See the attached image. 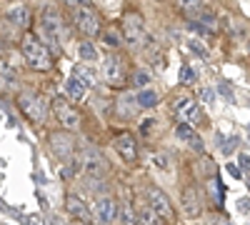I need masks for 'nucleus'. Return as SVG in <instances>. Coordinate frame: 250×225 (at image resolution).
<instances>
[{
  "mask_svg": "<svg viewBox=\"0 0 250 225\" xmlns=\"http://www.w3.org/2000/svg\"><path fill=\"white\" fill-rule=\"evenodd\" d=\"M213 225H230V223H228V220H223V218H218V220H215Z\"/></svg>",
  "mask_w": 250,
  "mask_h": 225,
  "instance_id": "58836bf2",
  "label": "nucleus"
},
{
  "mask_svg": "<svg viewBox=\"0 0 250 225\" xmlns=\"http://www.w3.org/2000/svg\"><path fill=\"white\" fill-rule=\"evenodd\" d=\"M25 223H28V225H43V218H40V215H28Z\"/></svg>",
  "mask_w": 250,
  "mask_h": 225,
  "instance_id": "72a5a7b5",
  "label": "nucleus"
},
{
  "mask_svg": "<svg viewBox=\"0 0 250 225\" xmlns=\"http://www.w3.org/2000/svg\"><path fill=\"white\" fill-rule=\"evenodd\" d=\"M148 205H150V210H153L163 223H170V220L175 218V210H173V205H170V198L165 195L163 190H158V188H150V190H148Z\"/></svg>",
  "mask_w": 250,
  "mask_h": 225,
  "instance_id": "39448f33",
  "label": "nucleus"
},
{
  "mask_svg": "<svg viewBox=\"0 0 250 225\" xmlns=\"http://www.w3.org/2000/svg\"><path fill=\"white\" fill-rule=\"evenodd\" d=\"M195 75H198L195 68L183 65V68H180V83H183V85H193V83H195Z\"/></svg>",
  "mask_w": 250,
  "mask_h": 225,
  "instance_id": "393cba45",
  "label": "nucleus"
},
{
  "mask_svg": "<svg viewBox=\"0 0 250 225\" xmlns=\"http://www.w3.org/2000/svg\"><path fill=\"white\" fill-rule=\"evenodd\" d=\"M240 165H243L245 170L250 168V155H240Z\"/></svg>",
  "mask_w": 250,
  "mask_h": 225,
  "instance_id": "c9c22d12",
  "label": "nucleus"
},
{
  "mask_svg": "<svg viewBox=\"0 0 250 225\" xmlns=\"http://www.w3.org/2000/svg\"><path fill=\"white\" fill-rule=\"evenodd\" d=\"M80 165L83 170H85L88 178L93 180H100L103 175H105V160H103V155L98 150H85L80 155Z\"/></svg>",
  "mask_w": 250,
  "mask_h": 225,
  "instance_id": "0eeeda50",
  "label": "nucleus"
},
{
  "mask_svg": "<svg viewBox=\"0 0 250 225\" xmlns=\"http://www.w3.org/2000/svg\"><path fill=\"white\" fill-rule=\"evenodd\" d=\"M235 148H238V140H230V143H225V145H223V153H225V155H230Z\"/></svg>",
  "mask_w": 250,
  "mask_h": 225,
  "instance_id": "2f4dec72",
  "label": "nucleus"
},
{
  "mask_svg": "<svg viewBox=\"0 0 250 225\" xmlns=\"http://www.w3.org/2000/svg\"><path fill=\"white\" fill-rule=\"evenodd\" d=\"M123 38L128 40L130 48H140L143 43H148V33H145V23L138 13H125L123 20Z\"/></svg>",
  "mask_w": 250,
  "mask_h": 225,
  "instance_id": "f03ea898",
  "label": "nucleus"
},
{
  "mask_svg": "<svg viewBox=\"0 0 250 225\" xmlns=\"http://www.w3.org/2000/svg\"><path fill=\"white\" fill-rule=\"evenodd\" d=\"M65 208H68V213H70V218H75V220H80V223H88L90 220V208L83 203V198H78V195H70L68 200H65Z\"/></svg>",
  "mask_w": 250,
  "mask_h": 225,
  "instance_id": "4468645a",
  "label": "nucleus"
},
{
  "mask_svg": "<svg viewBox=\"0 0 250 225\" xmlns=\"http://www.w3.org/2000/svg\"><path fill=\"white\" fill-rule=\"evenodd\" d=\"M18 105H20V110H23L30 120H43V115H45V110H43V105H40V98L38 95L23 93V95L18 98Z\"/></svg>",
  "mask_w": 250,
  "mask_h": 225,
  "instance_id": "ddd939ff",
  "label": "nucleus"
},
{
  "mask_svg": "<svg viewBox=\"0 0 250 225\" xmlns=\"http://www.w3.org/2000/svg\"><path fill=\"white\" fill-rule=\"evenodd\" d=\"M200 23H203L205 28H213V25H215V15H213V13H200Z\"/></svg>",
  "mask_w": 250,
  "mask_h": 225,
  "instance_id": "c85d7f7f",
  "label": "nucleus"
},
{
  "mask_svg": "<svg viewBox=\"0 0 250 225\" xmlns=\"http://www.w3.org/2000/svg\"><path fill=\"white\" fill-rule=\"evenodd\" d=\"M48 145H50V150L55 153V158L65 160V158L73 155V138H70V133H50Z\"/></svg>",
  "mask_w": 250,
  "mask_h": 225,
  "instance_id": "1a4fd4ad",
  "label": "nucleus"
},
{
  "mask_svg": "<svg viewBox=\"0 0 250 225\" xmlns=\"http://www.w3.org/2000/svg\"><path fill=\"white\" fill-rule=\"evenodd\" d=\"M75 25H78V30L85 35V38H95V35L100 33L98 13H95L90 5H78V8H75Z\"/></svg>",
  "mask_w": 250,
  "mask_h": 225,
  "instance_id": "20e7f679",
  "label": "nucleus"
},
{
  "mask_svg": "<svg viewBox=\"0 0 250 225\" xmlns=\"http://www.w3.org/2000/svg\"><path fill=\"white\" fill-rule=\"evenodd\" d=\"M135 100H138L140 108H155V105L160 103V95H158L155 90H150V88H145V90H140V93L135 95Z\"/></svg>",
  "mask_w": 250,
  "mask_h": 225,
  "instance_id": "aec40b11",
  "label": "nucleus"
},
{
  "mask_svg": "<svg viewBox=\"0 0 250 225\" xmlns=\"http://www.w3.org/2000/svg\"><path fill=\"white\" fill-rule=\"evenodd\" d=\"M200 95H203V100H208V103H213V98H215V93H213L210 88H203Z\"/></svg>",
  "mask_w": 250,
  "mask_h": 225,
  "instance_id": "473e14b6",
  "label": "nucleus"
},
{
  "mask_svg": "<svg viewBox=\"0 0 250 225\" xmlns=\"http://www.w3.org/2000/svg\"><path fill=\"white\" fill-rule=\"evenodd\" d=\"M20 50H23V58L28 68L38 70V73H48L53 68V55L50 50L45 48V43H40L35 35H25L20 40Z\"/></svg>",
  "mask_w": 250,
  "mask_h": 225,
  "instance_id": "f257e3e1",
  "label": "nucleus"
},
{
  "mask_svg": "<svg viewBox=\"0 0 250 225\" xmlns=\"http://www.w3.org/2000/svg\"><path fill=\"white\" fill-rule=\"evenodd\" d=\"M180 205H183L185 215L190 218V220L200 218V213H203V203H200V193H198V188H185V190H183V198H180Z\"/></svg>",
  "mask_w": 250,
  "mask_h": 225,
  "instance_id": "9d476101",
  "label": "nucleus"
},
{
  "mask_svg": "<svg viewBox=\"0 0 250 225\" xmlns=\"http://www.w3.org/2000/svg\"><path fill=\"white\" fill-rule=\"evenodd\" d=\"M178 5L190 13V10H200L203 8V0H178Z\"/></svg>",
  "mask_w": 250,
  "mask_h": 225,
  "instance_id": "bb28decb",
  "label": "nucleus"
},
{
  "mask_svg": "<svg viewBox=\"0 0 250 225\" xmlns=\"http://www.w3.org/2000/svg\"><path fill=\"white\" fill-rule=\"evenodd\" d=\"M93 218L98 225H110L118 220V203L113 198H103L95 203V210H93Z\"/></svg>",
  "mask_w": 250,
  "mask_h": 225,
  "instance_id": "6e6552de",
  "label": "nucleus"
},
{
  "mask_svg": "<svg viewBox=\"0 0 250 225\" xmlns=\"http://www.w3.org/2000/svg\"><path fill=\"white\" fill-rule=\"evenodd\" d=\"M138 225H163V220L148 208V210H145L143 215H138Z\"/></svg>",
  "mask_w": 250,
  "mask_h": 225,
  "instance_id": "b1692460",
  "label": "nucleus"
},
{
  "mask_svg": "<svg viewBox=\"0 0 250 225\" xmlns=\"http://www.w3.org/2000/svg\"><path fill=\"white\" fill-rule=\"evenodd\" d=\"M103 40H105V43L110 45V48H115V45H120V35H118V30H105V38H103Z\"/></svg>",
  "mask_w": 250,
  "mask_h": 225,
  "instance_id": "cd10ccee",
  "label": "nucleus"
},
{
  "mask_svg": "<svg viewBox=\"0 0 250 225\" xmlns=\"http://www.w3.org/2000/svg\"><path fill=\"white\" fill-rule=\"evenodd\" d=\"M103 75H105V80H108L110 85H120L123 80H125V65H123V60L118 55L105 58V63H103Z\"/></svg>",
  "mask_w": 250,
  "mask_h": 225,
  "instance_id": "9b49d317",
  "label": "nucleus"
},
{
  "mask_svg": "<svg viewBox=\"0 0 250 225\" xmlns=\"http://www.w3.org/2000/svg\"><path fill=\"white\" fill-rule=\"evenodd\" d=\"M0 50H3V45H0Z\"/></svg>",
  "mask_w": 250,
  "mask_h": 225,
  "instance_id": "ea45409f",
  "label": "nucleus"
},
{
  "mask_svg": "<svg viewBox=\"0 0 250 225\" xmlns=\"http://www.w3.org/2000/svg\"><path fill=\"white\" fill-rule=\"evenodd\" d=\"M173 110L183 123H188V125H190V123H200V118H203V110L198 105V100L190 98V95H178L173 100Z\"/></svg>",
  "mask_w": 250,
  "mask_h": 225,
  "instance_id": "7ed1b4c3",
  "label": "nucleus"
},
{
  "mask_svg": "<svg viewBox=\"0 0 250 225\" xmlns=\"http://www.w3.org/2000/svg\"><path fill=\"white\" fill-rule=\"evenodd\" d=\"M53 113H55V118H58V123L62 128H78V123H80V113L70 105V100H65V98H55L53 100Z\"/></svg>",
  "mask_w": 250,
  "mask_h": 225,
  "instance_id": "423d86ee",
  "label": "nucleus"
},
{
  "mask_svg": "<svg viewBox=\"0 0 250 225\" xmlns=\"http://www.w3.org/2000/svg\"><path fill=\"white\" fill-rule=\"evenodd\" d=\"M150 80H153V78H150L148 70H135V73H133V85H138L140 90L148 88V85H150Z\"/></svg>",
  "mask_w": 250,
  "mask_h": 225,
  "instance_id": "5701e85b",
  "label": "nucleus"
},
{
  "mask_svg": "<svg viewBox=\"0 0 250 225\" xmlns=\"http://www.w3.org/2000/svg\"><path fill=\"white\" fill-rule=\"evenodd\" d=\"M248 205H250L248 200H240V203H238V208H240V210H248Z\"/></svg>",
  "mask_w": 250,
  "mask_h": 225,
  "instance_id": "4c0bfd02",
  "label": "nucleus"
},
{
  "mask_svg": "<svg viewBox=\"0 0 250 225\" xmlns=\"http://www.w3.org/2000/svg\"><path fill=\"white\" fill-rule=\"evenodd\" d=\"M85 93H88V88L83 85L78 78H68L65 80V95L73 100V103H83V100H85Z\"/></svg>",
  "mask_w": 250,
  "mask_h": 225,
  "instance_id": "2eb2a0df",
  "label": "nucleus"
},
{
  "mask_svg": "<svg viewBox=\"0 0 250 225\" xmlns=\"http://www.w3.org/2000/svg\"><path fill=\"white\" fill-rule=\"evenodd\" d=\"M8 23L10 25H15V28H28L30 25V10L25 8V5H18V8H13L10 13H8Z\"/></svg>",
  "mask_w": 250,
  "mask_h": 225,
  "instance_id": "f3484780",
  "label": "nucleus"
},
{
  "mask_svg": "<svg viewBox=\"0 0 250 225\" xmlns=\"http://www.w3.org/2000/svg\"><path fill=\"white\" fill-rule=\"evenodd\" d=\"M135 105H138V100H135L133 95H123V98L118 100V115H120V118H133Z\"/></svg>",
  "mask_w": 250,
  "mask_h": 225,
  "instance_id": "412c9836",
  "label": "nucleus"
},
{
  "mask_svg": "<svg viewBox=\"0 0 250 225\" xmlns=\"http://www.w3.org/2000/svg\"><path fill=\"white\" fill-rule=\"evenodd\" d=\"M65 3H68V5H75V8H78V5H85V0H65Z\"/></svg>",
  "mask_w": 250,
  "mask_h": 225,
  "instance_id": "e433bc0d",
  "label": "nucleus"
},
{
  "mask_svg": "<svg viewBox=\"0 0 250 225\" xmlns=\"http://www.w3.org/2000/svg\"><path fill=\"white\" fill-rule=\"evenodd\" d=\"M0 73H5V75H13V65L8 63L5 58H0Z\"/></svg>",
  "mask_w": 250,
  "mask_h": 225,
  "instance_id": "7c9ffc66",
  "label": "nucleus"
},
{
  "mask_svg": "<svg viewBox=\"0 0 250 225\" xmlns=\"http://www.w3.org/2000/svg\"><path fill=\"white\" fill-rule=\"evenodd\" d=\"M118 223L120 225H138V215L130 203H120L118 205Z\"/></svg>",
  "mask_w": 250,
  "mask_h": 225,
  "instance_id": "6ab92c4d",
  "label": "nucleus"
},
{
  "mask_svg": "<svg viewBox=\"0 0 250 225\" xmlns=\"http://www.w3.org/2000/svg\"><path fill=\"white\" fill-rule=\"evenodd\" d=\"M220 93H223V95H233V88L228 85V83H220Z\"/></svg>",
  "mask_w": 250,
  "mask_h": 225,
  "instance_id": "f704fd0d",
  "label": "nucleus"
},
{
  "mask_svg": "<svg viewBox=\"0 0 250 225\" xmlns=\"http://www.w3.org/2000/svg\"><path fill=\"white\" fill-rule=\"evenodd\" d=\"M175 135H178L180 140H185V143H193V148H195V150H200V148H203V143L198 140L195 130H193L190 125H188V123H180V125L175 128Z\"/></svg>",
  "mask_w": 250,
  "mask_h": 225,
  "instance_id": "a211bd4d",
  "label": "nucleus"
},
{
  "mask_svg": "<svg viewBox=\"0 0 250 225\" xmlns=\"http://www.w3.org/2000/svg\"><path fill=\"white\" fill-rule=\"evenodd\" d=\"M78 55L83 58V63H95L98 60V50H95V45L90 43V40H83V43L78 45Z\"/></svg>",
  "mask_w": 250,
  "mask_h": 225,
  "instance_id": "4be33fe9",
  "label": "nucleus"
},
{
  "mask_svg": "<svg viewBox=\"0 0 250 225\" xmlns=\"http://www.w3.org/2000/svg\"><path fill=\"white\" fill-rule=\"evenodd\" d=\"M115 150H118V155H120L125 163H135V160H138V143H135V138L128 135V133H123V135L115 138Z\"/></svg>",
  "mask_w": 250,
  "mask_h": 225,
  "instance_id": "f8f14e48",
  "label": "nucleus"
},
{
  "mask_svg": "<svg viewBox=\"0 0 250 225\" xmlns=\"http://www.w3.org/2000/svg\"><path fill=\"white\" fill-rule=\"evenodd\" d=\"M188 48H190V53H195L198 58H208V50L203 43H198V40H188Z\"/></svg>",
  "mask_w": 250,
  "mask_h": 225,
  "instance_id": "a878e982",
  "label": "nucleus"
},
{
  "mask_svg": "<svg viewBox=\"0 0 250 225\" xmlns=\"http://www.w3.org/2000/svg\"><path fill=\"white\" fill-rule=\"evenodd\" d=\"M73 78H78L85 88H93L95 85V70H93L90 63H78L73 68Z\"/></svg>",
  "mask_w": 250,
  "mask_h": 225,
  "instance_id": "dca6fc26",
  "label": "nucleus"
},
{
  "mask_svg": "<svg viewBox=\"0 0 250 225\" xmlns=\"http://www.w3.org/2000/svg\"><path fill=\"white\" fill-rule=\"evenodd\" d=\"M225 170H228V175H233L235 180H240V175H243V173H240V168H238V165H233V163H228Z\"/></svg>",
  "mask_w": 250,
  "mask_h": 225,
  "instance_id": "c756f323",
  "label": "nucleus"
}]
</instances>
